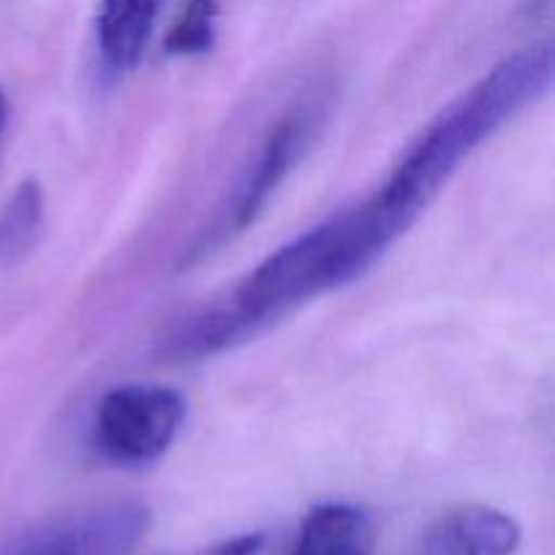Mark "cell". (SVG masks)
<instances>
[{
	"mask_svg": "<svg viewBox=\"0 0 555 555\" xmlns=\"http://www.w3.org/2000/svg\"><path fill=\"white\" fill-rule=\"evenodd\" d=\"M5 119H9V101H5V92L0 90V133L5 128Z\"/></svg>",
	"mask_w": 555,
	"mask_h": 555,
	"instance_id": "7c38bea8",
	"label": "cell"
},
{
	"mask_svg": "<svg viewBox=\"0 0 555 555\" xmlns=\"http://www.w3.org/2000/svg\"><path fill=\"white\" fill-rule=\"evenodd\" d=\"M184 423V399L171 388L119 385L95 410L92 439L103 459L144 466L168 453Z\"/></svg>",
	"mask_w": 555,
	"mask_h": 555,
	"instance_id": "3957f363",
	"label": "cell"
},
{
	"mask_svg": "<svg viewBox=\"0 0 555 555\" xmlns=\"http://www.w3.org/2000/svg\"><path fill=\"white\" fill-rule=\"evenodd\" d=\"M43 231V190L25 179L0 209V266H16L33 253Z\"/></svg>",
	"mask_w": 555,
	"mask_h": 555,
	"instance_id": "9c48e42d",
	"label": "cell"
},
{
	"mask_svg": "<svg viewBox=\"0 0 555 555\" xmlns=\"http://www.w3.org/2000/svg\"><path fill=\"white\" fill-rule=\"evenodd\" d=\"M150 529V509L125 502L57 526L16 555H128Z\"/></svg>",
	"mask_w": 555,
	"mask_h": 555,
	"instance_id": "277c9868",
	"label": "cell"
},
{
	"mask_svg": "<svg viewBox=\"0 0 555 555\" xmlns=\"http://www.w3.org/2000/svg\"><path fill=\"white\" fill-rule=\"evenodd\" d=\"M553 70L551 41L520 49L493 65L417 135L388 184L372 198L396 231L404 233L421 217L434 195L488 135L551 90Z\"/></svg>",
	"mask_w": 555,
	"mask_h": 555,
	"instance_id": "7a4b0ae2",
	"label": "cell"
},
{
	"mask_svg": "<svg viewBox=\"0 0 555 555\" xmlns=\"http://www.w3.org/2000/svg\"><path fill=\"white\" fill-rule=\"evenodd\" d=\"M372 518L352 504H320L304 518L293 555H374Z\"/></svg>",
	"mask_w": 555,
	"mask_h": 555,
	"instance_id": "8992f818",
	"label": "cell"
},
{
	"mask_svg": "<svg viewBox=\"0 0 555 555\" xmlns=\"http://www.w3.org/2000/svg\"><path fill=\"white\" fill-rule=\"evenodd\" d=\"M309 117L304 112H291L285 119L276 122L266 139L263 150H260L258 160L249 168V177L244 179L242 190H238L236 201L231 209V228L242 231L247 228L255 217L260 215L266 204H269L271 193L280 188L282 179L293 168V163L301 155L304 144L309 135Z\"/></svg>",
	"mask_w": 555,
	"mask_h": 555,
	"instance_id": "5b68a950",
	"label": "cell"
},
{
	"mask_svg": "<svg viewBox=\"0 0 555 555\" xmlns=\"http://www.w3.org/2000/svg\"><path fill=\"white\" fill-rule=\"evenodd\" d=\"M263 545H266V534L253 531V534H242L222 542V545H217L209 555H258L263 551Z\"/></svg>",
	"mask_w": 555,
	"mask_h": 555,
	"instance_id": "8fae6325",
	"label": "cell"
},
{
	"mask_svg": "<svg viewBox=\"0 0 555 555\" xmlns=\"http://www.w3.org/2000/svg\"><path fill=\"white\" fill-rule=\"evenodd\" d=\"M155 27V0H98V41L119 70L135 68Z\"/></svg>",
	"mask_w": 555,
	"mask_h": 555,
	"instance_id": "ba28073f",
	"label": "cell"
},
{
	"mask_svg": "<svg viewBox=\"0 0 555 555\" xmlns=\"http://www.w3.org/2000/svg\"><path fill=\"white\" fill-rule=\"evenodd\" d=\"M399 236L374 201L334 215L249 271L228 307L211 309L190 323L173 341V352L179 358H204L236 345L260 323L361 276Z\"/></svg>",
	"mask_w": 555,
	"mask_h": 555,
	"instance_id": "6da1fadb",
	"label": "cell"
},
{
	"mask_svg": "<svg viewBox=\"0 0 555 555\" xmlns=\"http://www.w3.org/2000/svg\"><path fill=\"white\" fill-rule=\"evenodd\" d=\"M439 540L450 555H513L520 545V526L502 509L466 504L444 518Z\"/></svg>",
	"mask_w": 555,
	"mask_h": 555,
	"instance_id": "52a82bcc",
	"label": "cell"
},
{
	"mask_svg": "<svg viewBox=\"0 0 555 555\" xmlns=\"http://www.w3.org/2000/svg\"><path fill=\"white\" fill-rule=\"evenodd\" d=\"M217 36V0H182L166 36L168 54H204Z\"/></svg>",
	"mask_w": 555,
	"mask_h": 555,
	"instance_id": "30bf717a",
	"label": "cell"
}]
</instances>
